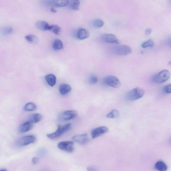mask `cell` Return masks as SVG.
<instances>
[{
  "mask_svg": "<svg viewBox=\"0 0 171 171\" xmlns=\"http://www.w3.org/2000/svg\"><path fill=\"white\" fill-rule=\"evenodd\" d=\"M36 140L35 137L32 135L24 136L16 141L15 145L18 147L25 146L35 142Z\"/></svg>",
  "mask_w": 171,
  "mask_h": 171,
  "instance_id": "4",
  "label": "cell"
},
{
  "mask_svg": "<svg viewBox=\"0 0 171 171\" xmlns=\"http://www.w3.org/2000/svg\"><path fill=\"white\" fill-rule=\"evenodd\" d=\"M119 112L117 110L114 109L107 115L106 117L109 118H117L119 116Z\"/></svg>",
  "mask_w": 171,
  "mask_h": 171,
  "instance_id": "24",
  "label": "cell"
},
{
  "mask_svg": "<svg viewBox=\"0 0 171 171\" xmlns=\"http://www.w3.org/2000/svg\"><path fill=\"white\" fill-rule=\"evenodd\" d=\"M102 40L109 44H119L120 42L116 35L112 34H105L102 35Z\"/></svg>",
  "mask_w": 171,
  "mask_h": 171,
  "instance_id": "11",
  "label": "cell"
},
{
  "mask_svg": "<svg viewBox=\"0 0 171 171\" xmlns=\"http://www.w3.org/2000/svg\"><path fill=\"white\" fill-rule=\"evenodd\" d=\"M154 43L152 39H149L148 41L144 42L141 45V47L143 48H146L148 47H152L154 46Z\"/></svg>",
  "mask_w": 171,
  "mask_h": 171,
  "instance_id": "26",
  "label": "cell"
},
{
  "mask_svg": "<svg viewBox=\"0 0 171 171\" xmlns=\"http://www.w3.org/2000/svg\"><path fill=\"white\" fill-rule=\"evenodd\" d=\"M113 50L114 54L120 55H128L132 52L130 47L124 45H117L114 48Z\"/></svg>",
  "mask_w": 171,
  "mask_h": 171,
  "instance_id": "6",
  "label": "cell"
},
{
  "mask_svg": "<svg viewBox=\"0 0 171 171\" xmlns=\"http://www.w3.org/2000/svg\"><path fill=\"white\" fill-rule=\"evenodd\" d=\"M50 26L47 22L43 21H38L35 24L36 28L39 30L43 31H49Z\"/></svg>",
  "mask_w": 171,
  "mask_h": 171,
  "instance_id": "14",
  "label": "cell"
},
{
  "mask_svg": "<svg viewBox=\"0 0 171 171\" xmlns=\"http://www.w3.org/2000/svg\"><path fill=\"white\" fill-rule=\"evenodd\" d=\"M93 24L95 28H100L104 25V22L101 19H96L93 21Z\"/></svg>",
  "mask_w": 171,
  "mask_h": 171,
  "instance_id": "27",
  "label": "cell"
},
{
  "mask_svg": "<svg viewBox=\"0 0 171 171\" xmlns=\"http://www.w3.org/2000/svg\"><path fill=\"white\" fill-rule=\"evenodd\" d=\"M170 141H171V139H170Z\"/></svg>",
  "mask_w": 171,
  "mask_h": 171,
  "instance_id": "37",
  "label": "cell"
},
{
  "mask_svg": "<svg viewBox=\"0 0 171 171\" xmlns=\"http://www.w3.org/2000/svg\"><path fill=\"white\" fill-rule=\"evenodd\" d=\"M59 149L69 153L73 152L74 150V142L71 141H62L58 144Z\"/></svg>",
  "mask_w": 171,
  "mask_h": 171,
  "instance_id": "8",
  "label": "cell"
},
{
  "mask_svg": "<svg viewBox=\"0 0 171 171\" xmlns=\"http://www.w3.org/2000/svg\"><path fill=\"white\" fill-rule=\"evenodd\" d=\"M52 13H56L57 12V11L54 8H52L50 9Z\"/></svg>",
  "mask_w": 171,
  "mask_h": 171,
  "instance_id": "35",
  "label": "cell"
},
{
  "mask_svg": "<svg viewBox=\"0 0 171 171\" xmlns=\"http://www.w3.org/2000/svg\"><path fill=\"white\" fill-rule=\"evenodd\" d=\"M39 162V159L37 157H33L32 159V162L34 164L38 163Z\"/></svg>",
  "mask_w": 171,
  "mask_h": 171,
  "instance_id": "31",
  "label": "cell"
},
{
  "mask_svg": "<svg viewBox=\"0 0 171 171\" xmlns=\"http://www.w3.org/2000/svg\"><path fill=\"white\" fill-rule=\"evenodd\" d=\"M170 76V74L168 70H163L154 75L153 81L156 83H163L168 80Z\"/></svg>",
  "mask_w": 171,
  "mask_h": 171,
  "instance_id": "3",
  "label": "cell"
},
{
  "mask_svg": "<svg viewBox=\"0 0 171 171\" xmlns=\"http://www.w3.org/2000/svg\"><path fill=\"white\" fill-rule=\"evenodd\" d=\"M45 78V80L50 86L52 87L55 85L56 82V78L55 75L49 74L46 75Z\"/></svg>",
  "mask_w": 171,
  "mask_h": 171,
  "instance_id": "18",
  "label": "cell"
},
{
  "mask_svg": "<svg viewBox=\"0 0 171 171\" xmlns=\"http://www.w3.org/2000/svg\"><path fill=\"white\" fill-rule=\"evenodd\" d=\"M71 127V124L70 123L66 124L63 126L59 125L58 126L57 130L55 132L47 134V136L49 139H57L69 130Z\"/></svg>",
  "mask_w": 171,
  "mask_h": 171,
  "instance_id": "1",
  "label": "cell"
},
{
  "mask_svg": "<svg viewBox=\"0 0 171 171\" xmlns=\"http://www.w3.org/2000/svg\"><path fill=\"white\" fill-rule=\"evenodd\" d=\"M155 167L156 169L160 171H166L167 169L166 164L162 161L157 162L155 164Z\"/></svg>",
  "mask_w": 171,
  "mask_h": 171,
  "instance_id": "19",
  "label": "cell"
},
{
  "mask_svg": "<svg viewBox=\"0 0 171 171\" xmlns=\"http://www.w3.org/2000/svg\"><path fill=\"white\" fill-rule=\"evenodd\" d=\"M49 31H51L55 35H58L61 32V28L58 25H51Z\"/></svg>",
  "mask_w": 171,
  "mask_h": 171,
  "instance_id": "25",
  "label": "cell"
},
{
  "mask_svg": "<svg viewBox=\"0 0 171 171\" xmlns=\"http://www.w3.org/2000/svg\"><path fill=\"white\" fill-rule=\"evenodd\" d=\"M167 43L168 45L170 46H171V38L168 39L167 41Z\"/></svg>",
  "mask_w": 171,
  "mask_h": 171,
  "instance_id": "34",
  "label": "cell"
},
{
  "mask_svg": "<svg viewBox=\"0 0 171 171\" xmlns=\"http://www.w3.org/2000/svg\"><path fill=\"white\" fill-rule=\"evenodd\" d=\"M98 82V79L96 77L92 76L89 79V82L90 84L92 85L96 84Z\"/></svg>",
  "mask_w": 171,
  "mask_h": 171,
  "instance_id": "30",
  "label": "cell"
},
{
  "mask_svg": "<svg viewBox=\"0 0 171 171\" xmlns=\"http://www.w3.org/2000/svg\"><path fill=\"white\" fill-rule=\"evenodd\" d=\"M37 108V106L34 103L29 102L25 105L24 110L27 111H33L36 110Z\"/></svg>",
  "mask_w": 171,
  "mask_h": 171,
  "instance_id": "22",
  "label": "cell"
},
{
  "mask_svg": "<svg viewBox=\"0 0 171 171\" xmlns=\"http://www.w3.org/2000/svg\"><path fill=\"white\" fill-rule=\"evenodd\" d=\"M25 38L31 44L36 43L38 41V38L37 36L32 35H29L26 36Z\"/></svg>",
  "mask_w": 171,
  "mask_h": 171,
  "instance_id": "21",
  "label": "cell"
},
{
  "mask_svg": "<svg viewBox=\"0 0 171 171\" xmlns=\"http://www.w3.org/2000/svg\"><path fill=\"white\" fill-rule=\"evenodd\" d=\"M87 170L89 171H95L96 170V169L93 167H89L87 168Z\"/></svg>",
  "mask_w": 171,
  "mask_h": 171,
  "instance_id": "33",
  "label": "cell"
},
{
  "mask_svg": "<svg viewBox=\"0 0 171 171\" xmlns=\"http://www.w3.org/2000/svg\"><path fill=\"white\" fill-rule=\"evenodd\" d=\"M33 126V123L30 120L22 124L19 128V131L21 133H25L31 130Z\"/></svg>",
  "mask_w": 171,
  "mask_h": 171,
  "instance_id": "13",
  "label": "cell"
},
{
  "mask_svg": "<svg viewBox=\"0 0 171 171\" xmlns=\"http://www.w3.org/2000/svg\"><path fill=\"white\" fill-rule=\"evenodd\" d=\"M163 91L164 93L167 94L171 93V84H168L163 88Z\"/></svg>",
  "mask_w": 171,
  "mask_h": 171,
  "instance_id": "29",
  "label": "cell"
},
{
  "mask_svg": "<svg viewBox=\"0 0 171 171\" xmlns=\"http://www.w3.org/2000/svg\"><path fill=\"white\" fill-rule=\"evenodd\" d=\"M1 171H7V170L6 169H1Z\"/></svg>",
  "mask_w": 171,
  "mask_h": 171,
  "instance_id": "36",
  "label": "cell"
},
{
  "mask_svg": "<svg viewBox=\"0 0 171 171\" xmlns=\"http://www.w3.org/2000/svg\"><path fill=\"white\" fill-rule=\"evenodd\" d=\"M72 88L70 85L67 84H61L59 87V91L60 93L62 95H65L71 91Z\"/></svg>",
  "mask_w": 171,
  "mask_h": 171,
  "instance_id": "16",
  "label": "cell"
},
{
  "mask_svg": "<svg viewBox=\"0 0 171 171\" xmlns=\"http://www.w3.org/2000/svg\"><path fill=\"white\" fill-rule=\"evenodd\" d=\"M78 113L75 110H69L64 112L59 115V120L62 121H65L72 120L76 117Z\"/></svg>",
  "mask_w": 171,
  "mask_h": 171,
  "instance_id": "7",
  "label": "cell"
},
{
  "mask_svg": "<svg viewBox=\"0 0 171 171\" xmlns=\"http://www.w3.org/2000/svg\"><path fill=\"white\" fill-rule=\"evenodd\" d=\"M42 117V116L41 114L36 113L32 115L31 117L30 120L33 123H36L41 121Z\"/></svg>",
  "mask_w": 171,
  "mask_h": 171,
  "instance_id": "23",
  "label": "cell"
},
{
  "mask_svg": "<svg viewBox=\"0 0 171 171\" xmlns=\"http://www.w3.org/2000/svg\"><path fill=\"white\" fill-rule=\"evenodd\" d=\"M45 4L53 5L55 7L62 8L68 5L69 0H44Z\"/></svg>",
  "mask_w": 171,
  "mask_h": 171,
  "instance_id": "9",
  "label": "cell"
},
{
  "mask_svg": "<svg viewBox=\"0 0 171 171\" xmlns=\"http://www.w3.org/2000/svg\"><path fill=\"white\" fill-rule=\"evenodd\" d=\"M109 131L108 128L106 126H101L95 128L91 131V135L92 139H95L107 132Z\"/></svg>",
  "mask_w": 171,
  "mask_h": 171,
  "instance_id": "10",
  "label": "cell"
},
{
  "mask_svg": "<svg viewBox=\"0 0 171 171\" xmlns=\"http://www.w3.org/2000/svg\"><path fill=\"white\" fill-rule=\"evenodd\" d=\"M80 2L79 0H70L68 4L69 7L74 11H77L79 9Z\"/></svg>",
  "mask_w": 171,
  "mask_h": 171,
  "instance_id": "17",
  "label": "cell"
},
{
  "mask_svg": "<svg viewBox=\"0 0 171 171\" xmlns=\"http://www.w3.org/2000/svg\"><path fill=\"white\" fill-rule=\"evenodd\" d=\"M144 93L143 90L139 88H136L128 92L126 98L128 100L135 101L143 97Z\"/></svg>",
  "mask_w": 171,
  "mask_h": 171,
  "instance_id": "2",
  "label": "cell"
},
{
  "mask_svg": "<svg viewBox=\"0 0 171 171\" xmlns=\"http://www.w3.org/2000/svg\"><path fill=\"white\" fill-rule=\"evenodd\" d=\"M13 29L11 27H6L3 29V34L5 35H8L12 33Z\"/></svg>",
  "mask_w": 171,
  "mask_h": 171,
  "instance_id": "28",
  "label": "cell"
},
{
  "mask_svg": "<svg viewBox=\"0 0 171 171\" xmlns=\"http://www.w3.org/2000/svg\"><path fill=\"white\" fill-rule=\"evenodd\" d=\"M63 47V44L60 39H56L54 41L52 45V48L54 50L56 51L60 50Z\"/></svg>",
  "mask_w": 171,
  "mask_h": 171,
  "instance_id": "20",
  "label": "cell"
},
{
  "mask_svg": "<svg viewBox=\"0 0 171 171\" xmlns=\"http://www.w3.org/2000/svg\"><path fill=\"white\" fill-rule=\"evenodd\" d=\"M103 82L105 84L114 88H119L121 85V82L119 79L113 75H109L105 78Z\"/></svg>",
  "mask_w": 171,
  "mask_h": 171,
  "instance_id": "5",
  "label": "cell"
},
{
  "mask_svg": "<svg viewBox=\"0 0 171 171\" xmlns=\"http://www.w3.org/2000/svg\"><path fill=\"white\" fill-rule=\"evenodd\" d=\"M153 31L152 29L150 28L147 29L145 31V34L146 35H149Z\"/></svg>",
  "mask_w": 171,
  "mask_h": 171,
  "instance_id": "32",
  "label": "cell"
},
{
  "mask_svg": "<svg viewBox=\"0 0 171 171\" xmlns=\"http://www.w3.org/2000/svg\"><path fill=\"white\" fill-rule=\"evenodd\" d=\"M89 36L90 32L86 29H79L77 32V38L80 40H83V39H86L89 37Z\"/></svg>",
  "mask_w": 171,
  "mask_h": 171,
  "instance_id": "15",
  "label": "cell"
},
{
  "mask_svg": "<svg viewBox=\"0 0 171 171\" xmlns=\"http://www.w3.org/2000/svg\"><path fill=\"white\" fill-rule=\"evenodd\" d=\"M72 139L77 143L83 145L86 144L88 142L89 137L86 134L78 135L72 137Z\"/></svg>",
  "mask_w": 171,
  "mask_h": 171,
  "instance_id": "12",
  "label": "cell"
}]
</instances>
